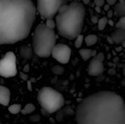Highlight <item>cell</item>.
<instances>
[{
	"label": "cell",
	"instance_id": "6da1fadb",
	"mask_svg": "<svg viewBox=\"0 0 125 124\" xmlns=\"http://www.w3.org/2000/svg\"><path fill=\"white\" fill-rule=\"evenodd\" d=\"M75 118L78 124H125V102L115 92L99 91L80 102Z\"/></svg>",
	"mask_w": 125,
	"mask_h": 124
},
{
	"label": "cell",
	"instance_id": "7a4b0ae2",
	"mask_svg": "<svg viewBox=\"0 0 125 124\" xmlns=\"http://www.w3.org/2000/svg\"><path fill=\"white\" fill-rule=\"evenodd\" d=\"M36 12L31 0H0V45L25 39L35 21Z\"/></svg>",
	"mask_w": 125,
	"mask_h": 124
},
{
	"label": "cell",
	"instance_id": "3957f363",
	"mask_svg": "<svg viewBox=\"0 0 125 124\" xmlns=\"http://www.w3.org/2000/svg\"><path fill=\"white\" fill-rule=\"evenodd\" d=\"M86 16L84 4L73 1L62 5L56 16V23L59 34L67 39H74L81 34Z\"/></svg>",
	"mask_w": 125,
	"mask_h": 124
},
{
	"label": "cell",
	"instance_id": "277c9868",
	"mask_svg": "<svg viewBox=\"0 0 125 124\" xmlns=\"http://www.w3.org/2000/svg\"><path fill=\"white\" fill-rule=\"evenodd\" d=\"M56 42V35L53 29L48 28L44 23H40L36 27L33 35L32 45L37 56L41 58L51 56Z\"/></svg>",
	"mask_w": 125,
	"mask_h": 124
},
{
	"label": "cell",
	"instance_id": "5b68a950",
	"mask_svg": "<svg viewBox=\"0 0 125 124\" xmlns=\"http://www.w3.org/2000/svg\"><path fill=\"white\" fill-rule=\"evenodd\" d=\"M37 100L42 109L47 113H56L64 105L63 95L50 87H43L39 91Z\"/></svg>",
	"mask_w": 125,
	"mask_h": 124
},
{
	"label": "cell",
	"instance_id": "8992f818",
	"mask_svg": "<svg viewBox=\"0 0 125 124\" xmlns=\"http://www.w3.org/2000/svg\"><path fill=\"white\" fill-rule=\"evenodd\" d=\"M68 0H37V10L42 19L53 18Z\"/></svg>",
	"mask_w": 125,
	"mask_h": 124
},
{
	"label": "cell",
	"instance_id": "52a82bcc",
	"mask_svg": "<svg viewBox=\"0 0 125 124\" xmlns=\"http://www.w3.org/2000/svg\"><path fill=\"white\" fill-rule=\"evenodd\" d=\"M16 56L13 52H7L0 60V76L8 78L17 75Z\"/></svg>",
	"mask_w": 125,
	"mask_h": 124
},
{
	"label": "cell",
	"instance_id": "ba28073f",
	"mask_svg": "<svg viewBox=\"0 0 125 124\" xmlns=\"http://www.w3.org/2000/svg\"><path fill=\"white\" fill-rule=\"evenodd\" d=\"M71 53V49L68 45L64 44H56L52 50L51 56L56 61L60 64H64L70 61Z\"/></svg>",
	"mask_w": 125,
	"mask_h": 124
},
{
	"label": "cell",
	"instance_id": "9c48e42d",
	"mask_svg": "<svg viewBox=\"0 0 125 124\" xmlns=\"http://www.w3.org/2000/svg\"><path fill=\"white\" fill-rule=\"evenodd\" d=\"M104 59L105 56L103 53H99L93 57L88 66V74L91 76L97 77L101 75L104 72Z\"/></svg>",
	"mask_w": 125,
	"mask_h": 124
},
{
	"label": "cell",
	"instance_id": "30bf717a",
	"mask_svg": "<svg viewBox=\"0 0 125 124\" xmlns=\"http://www.w3.org/2000/svg\"><path fill=\"white\" fill-rule=\"evenodd\" d=\"M111 37L116 45H122V43L125 41V29L116 28L111 34Z\"/></svg>",
	"mask_w": 125,
	"mask_h": 124
},
{
	"label": "cell",
	"instance_id": "8fae6325",
	"mask_svg": "<svg viewBox=\"0 0 125 124\" xmlns=\"http://www.w3.org/2000/svg\"><path fill=\"white\" fill-rule=\"evenodd\" d=\"M10 100V90L3 86H0V105L3 106H7Z\"/></svg>",
	"mask_w": 125,
	"mask_h": 124
},
{
	"label": "cell",
	"instance_id": "7c38bea8",
	"mask_svg": "<svg viewBox=\"0 0 125 124\" xmlns=\"http://www.w3.org/2000/svg\"><path fill=\"white\" fill-rule=\"evenodd\" d=\"M114 12L116 16L119 18L125 16V1L119 0L115 4Z\"/></svg>",
	"mask_w": 125,
	"mask_h": 124
},
{
	"label": "cell",
	"instance_id": "4fadbf2b",
	"mask_svg": "<svg viewBox=\"0 0 125 124\" xmlns=\"http://www.w3.org/2000/svg\"><path fill=\"white\" fill-rule=\"evenodd\" d=\"M19 53L21 58L24 59H30L32 56V49L28 46H21L19 50Z\"/></svg>",
	"mask_w": 125,
	"mask_h": 124
},
{
	"label": "cell",
	"instance_id": "5bb4252c",
	"mask_svg": "<svg viewBox=\"0 0 125 124\" xmlns=\"http://www.w3.org/2000/svg\"><path fill=\"white\" fill-rule=\"evenodd\" d=\"M93 50L89 48H82L79 50L80 56H81L83 61H88L90 58L92 57Z\"/></svg>",
	"mask_w": 125,
	"mask_h": 124
},
{
	"label": "cell",
	"instance_id": "9a60e30c",
	"mask_svg": "<svg viewBox=\"0 0 125 124\" xmlns=\"http://www.w3.org/2000/svg\"><path fill=\"white\" fill-rule=\"evenodd\" d=\"M97 37L95 34H89L84 38V42L87 46L90 47L97 42Z\"/></svg>",
	"mask_w": 125,
	"mask_h": 124
},
{
	"label": "cell",
	"instance_id": "2e32d148",
	"mask_svg": "<svg viewBox=\"0 0 125 124\" xmlns=\"http://www.w3.org/2000/svg\"><path fill=\"white\" fill-rule=\"evenodd\" d=\"M35 106L33 105V104H27L25 105V107L21 110V113L23 114V115H29V114H31L32 113L34 110H35Z\"/></svg>",
	"mask_w": 125,
	"mask_h": 124
},
{
	"label": "cell",
	"instance_id": "e0dca14e",
	"mask_svg": "<svg viewBox=\"0 0 125 124\" xmlns=\"http://www.w3.org/2000/svg\"><path fill=\"white\" fill-rule=\"evenodd\" d=\"M22 108H21V105H18V104H14L12 105L11 106H10L8 107V110L10 113L12 114H18L21 111Z\"/></svg>",
	"mask_w": 125,
	"mask_h": 124
},
{
	"label": "cell",
	"instance_id": "ac0fdd59",
	"mask_svg": "<svg viewBox=\"0 0 125 124\" xmlns=\"http://www.w3.org/2000/svg\"><path fill=\"white\" fill-rule=\"evenodd\" d=\"M108 18H106V17H103L102 18L99 19L98 23H97L99 30L102 31V30L105 29V28L106 27V26L108 24Z\"/></svg>",
	"mask_w": 125,
	"mask_h": 124
},
{
	"label": "cell",
	"instance_id": "d6986e66",
	"mask_svg": "<svg viewBox=\"0 0 125 124\" xmlns=\"http://www.w3.org/2000/svg\"><path fill=\"white\" fill-rule=\"evenodd\" d=\"M84 41V37L81 34L78 36H77L75 39V47L76 48H80Z\"/></svg>",
	"mask_w": 125,
	"mask_h": 124
},
{
	"label": "cell",
	"instance_id": "ffe728a7",
	"mask_svg": "<svg viewBox=\"0 0 125 124\" xmlns=\"http://www.w3.org/2000/svg\"><path fill=\"white\" fill-rule=\"evenodd\" d=\"M116 28L118 29H125V16L121 17L118 22L115 24Z\"/></svg>",
	"mask_w": 125,
	"mask_h": 124
},
{
	"label": "cell",
	"instance_id": "44dd1931",
	"mask_svg": "<svg viewBox=\"0 0 125 124\" xmlns=\"http://www.w3.org/2000/svg\"><path fill=\"white\" fill-rule=\"evenodd\" d=\"M64 72V69L61 66H54L52 68V72L55 75H62Z\"/></svg>",
	"mask_w": 125,
	"mask_h": 124
},
{
	"label": "cell",
	"instance_id": "7402d4cb",
	"mask_svg": "<svg viewBox=\"0 0 125 124\" xmlns=\"http://www.w3.org/2000/svg\"><path fill=\"white\" fill-rule=\"evenodd\" d=\"M45 25H46L48 28L52 29H53L56 26V21H55L53 18H48V19H46Z\"/></svg>",
	"mask_w": 125,
	"mask_h": 124
},
{
	"label": "cell",
	"instance_id": "603a6c76",
	"mask_svg": "<svg viewBox=\"0 0 125 124\" xmlns=\"http://www.w3.org/2000/svg\"><path fill=\"white\" fill-rule=\"evenodd\" d=\"M105 0H94V4L97 7H101L105 5Z\"/></svg>",
	"mask_w": 125,
	"mask_h": 124
},
{
	"label": "cell",
	"instance_id": "cb8c5ba5",
	"mask_svg": "<svg viewBox=\"0 0 125 124\" xmlns=\"http://www.w3.org/2000/svg\"><path fill=\"white\" fill-rule=\"evenodd\" d=\"M20 77L22 80H25V81H27L29 80V75L27 74H26L25 72H20Z\"/></svg>",
	"mask_w": 125,
	"mask_h": 124
},
{
	"label": "cell",
	"instance_id": "d4e9b609",
	"mask_svg": "<svg viewBox=\"0 0 125 124\" xmlns=\"http://www.w3.org/2000/svg\"><path fill=\"white\" fill-rule=\"evenodd\" d=\"M98 20H99V18H98V17L97 16H96V15H93L92 17V18H91V21H92V23H98Z\"/></svg>",
	"mask_w": 125,
	"mask_h": 124
},
{
	"label": "cell",
	"instance_id": "484cf974",
	"mask_svg": "<svg viewBox=\"0 0 125 124\" xmlns=\"http://www.w3.org/2000/svg\"><path fill=\"white\" fill-rule=\"evenodd\" d=\"M105 1L108 2V4H110V5H114V4H115L117 2L118 0H105Z\"/></svg>",
	"mask_w": 125,
	"mask_h": 124
},
{
	"label": "cell",
	"instance_id": "4316f807",
	"mask_svg": "<svg viewBox=\"0 0 125 124\" xmlns=\"http://www.w3.org/2000/svg\"><path fill=\"white\" fill-rule=\"evenodd\" d=\"M27 88L29 91H31V80H27Z\"/></svg>",
	"mask_w": 125,
	"mask_h": 124
},
{
	"label": "cell",
	"instance_id": "83f0119b",
	"mask_svg": "<svg viewBox=\"0 0 125 124\" xmlns=\"http://www.w3.org/2000/svg\"><path fill=\"white\" fill-rule=\"evenodd\" d=\"M29 71V64H26L23 68V72H28Z\"/></svg>",
	"mask_w": 125,
	"mask_h": 124
},
{
	"label": "cell",
	"instance_id": "f1b7e54d",
	"mask_svg": "<svg viewBox=\"0 0 125 124\" xmlns=\"http://www.w3.org/2000/svg\"><path fill=\"white\" fill-rule=\"evenodd\" d=\"M114 12H113V11H111V10H109L108 12V18H111L113 15H114Z\"/></svg>",
	"mask_w": 125,
	"mask_h": 124
},
{
	"label": "cell",
	"instance_id": "f546056e",
	"mask_svg": "<svg viewBox=\"0 0 125 124\" xmlns=\"http://www.w3.org/2000/svg\"><path fill=\"white\" fill-rule=\"evenodd\" d=\"M107 40L109 42V43H110V44H111V45H112V44H114V41H113V39H112V38H111V36L107 37Z\"/></svg>",
	"mask_w": 125,
	"mask_h": 124
},
{
	"label": "cell",
	"instance_id": "4dcf8cb0",
	"mask_svg": "<svg viewBox=\"0 0 125 124\" xmlns=\"http://www.w3.org/2000/svg\"><path fill=\"white\" fill-rule=\"evenodd\" d=\"M109 9H110V4H105V5H104V10H105V11H108V10H109Z\"/></svg>",
	"mask_w": 125,
	"mask_h": 124
},
{
	"label": "cell",
	"instance_id": "1f68e13d",
	"mask_svg": "<svg viewBox=\"0 0 125 124\" xmlns=\"http://www.w3.org/2000/svg\"><path fill=\"white\" fill-rule=\"evenodd\" d=\"M108 24H109L111 26H114V22L113 20H108Z\"/></svg>",
	"mask_w": 125,
	"mask_h": 124
},
{
	"label": "cell",
	"instance_id": "d6a6232c",
	"mask_svg": "<svg viewBox=\"0 0 125 124\" xmlns=\"http://www.w3.org/2000/svg\"><path fill=\"white\" fill-rule=\"evenodd\" d=\"M95 10L98 12V13H100L101 12V7H95Z\"/></svg>",
	"mask_w": 125,
	"mask_h": 124
},
{
	"label": "cell",
	"instance_id": "836d02e7",
	"mask_svg": "<svg viewBox=\"0 0 125 124\" xmlns=\"http://www.w3.org/2000/svg\"><path fill=\"white\" fill-rule=\"evenodd\" d=\"M83 1V4H88L90 2V0H81Z\"/></svg>",
	"mask_w": 125,
	"mask_h": 124
},
{
	"label": "cell",
	"instance_id": "e575fe53",
	"mask_svg": "<svg viewBox=\"0 0 125 124\" xmlns=\"http://www.w3.org/2000/svg\"><path fill=\"white\" fill-rule=\"evenodd\" d=\"M122 72H123V75L125 76V64H124V67H123V69H122Z\"/></svg>",
	"mask_w": 125,
	"mask_h": 124
},
{
	"label": "cell",
	"instance_id": "d590c367",
	"mask_svg": "<svg viewBox=\"0 0 125 124\" xmlns=\"http://www.w3.org/2000/svg\"><path fill=\"white\" fill-rule=\"evenodd\" d=\"M122 47H123V48H125V41H124V42L122 43Z\"/></svg>",
	"mask_w": 125,
	"mask_h": 124
}]
</instances>
